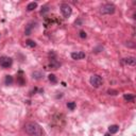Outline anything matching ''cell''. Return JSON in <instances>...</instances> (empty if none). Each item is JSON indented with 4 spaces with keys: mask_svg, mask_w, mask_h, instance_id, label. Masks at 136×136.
I'll return each mask as SVG.
<instances>
[{
    "mask_svg": "<svg viewBox=\"0 0 136 136\" xmlns=\"http://www.w3.org/2000/svg\"><path fill=\"white\" fill-rule=\"evenodd\" d=\"M24 131L30 136H41L43 133L41 126L34 121H29L24 124Z\"/></svg>",
    "mask_w": 136,
    "mask_h": 136,
    "instance_id": "6da1fadb",
    "label": "cell"
},
{
    "mask_svg": "<svg viewBox=\"0 0 136 136\" xmlns=\"http://www.w3.org/2000/svg\"><path fill=\"white\" fill-rule=\"evenodd\" d=\"M89 82H91V84L94 87L98 88V87H100L102 85L103 80H102L101 77L98 76V74H92V76L91 77V79H89Z\"/></svg>",
    "mask_w": 136,
    "mask_h": 136,
    "instance_id": "7a4b0ae2",
    "label": "cell"
},
{
    "mask_svg": "<svg viewBox=\"0 0 136 136\" xmlns=\"http://www.w3.org/2000/svg\"><path fill=\"white\" fill-rule=\"evenodd\" d=\"M115 5L112 4V3H106L101 8V13L102 14H107V15H111L115 12Z\"/></svg>",
    "mask_w": 136,
    "mask_h": 136,
    "instance_id": "3957f363",
    "label": "cell"
},
{
    "mask_svg": "<svg viewBox=\"0 0 136 136\" xmlns=\"http://www.w3.org/2000/svg\"><path fill=\"white\" fill-rule=\"evenodd\" d=\"M61 12H62L64 17H69L71 15V13H72V9H71V6L69 4L63 3V4L61 5Z\"/></svg>",
    "mask_w": 136,
    "mask_h": 136,
    "instance_id": "277c9868",
    "label": "cell"
},
{
    "mask_svg": "<svg viewBox=\"0 0 136 136\" xmlns=\"http://www.w3.org/2000/svg\"><path fill=\"white\" fill-rule=\"evenodd\" d=\"M12 63H13V60L9 58V56H1L0 58V66L3 67V68H9L12 66Z\"/></svg>",
    "mask_w": 136,
    "mask_h": 136,
    "instance_id": "5b68a950",
    "label": "cell"
},
{
    "mask_svg": "<svg viewBox=\"0 0 136 136\" xmlns=\"http://www.w3.org/2000/svg\"><path fill=\"white\" fill-rule=\"evenodd\" d=\"M122 63L126 64V65H130V66H134L136 64V60L133 56H129V58H126L122 60Z\"/></svg>",
    "mask_w": 136,
    "mask_h": 136,
    "instance_id": "8992f818",
    "label": "cell"
},
{
    "mask_svg": "<svg viewBox=\"0 0 136 136\" xmlns=\"http://www.w3.org/2000/svg\"><path fill=\"white\" fill-rule=\"evenodd\" d=\"M71 58L73 60H82L85 58V53L82 52V51H79V52H72L71 53Z\"/></svg>",
    "mask_w": 136,
    "mask_h": 136,
    "instance_id": "52a82bcc",
    "label": "cell"
},
{
    "mask_svg": "<svg viewBox=\"0 0 136 136\" xmlns=\"http://www.w3.org/2000/svg\"><path fill=\"white\" fill-rule=\"evenodd\" d=\"M118 130H119V127L116 126V124H113V126H110L109 128V132L110 134H115L118 132Z\"/></svg>",
    "mask_w": 136,
    "mask_h": 136,
    "instance_id": "ba28073f",
    "label": "cell"
},
{
    "mask_svg": "<svg viewBox=\"0 0 136 136\" xmlns=\"http://www.w3.org/2000/svg\"><path fill=\"white\" fill-rule=\"evenodd\" d=\"M37 8V3L36 2H30L29 4L27 5V10L28 11H33Z\"/></svg>",
    "mask_w": 136,
    "mask_h": 136,
    "instance_id": "9c48e42d",
    "label": "cell"
},
{
    "mask_svg": "<svg viewBox=\"0 0 136 136\" xmlns=\"http://www.w3.org/2000/svg\"><path fill=\"white\" fill-rule=\"evenodd\" d=\"M123 98H124V100H127L128 102H133L134 99H135V97L133 95H124Z\"/></svg>",
    "mask_w": 136,
    "mask_h": 136,
    "instance_id": "30bf717a",
    "label": "cell"
},
{
    "mask_svg": "<svg viewBox=\"0 0 136 136\" xmlns=\"http://www.w3.org/2000/svg\"><path fill=\"white\" fill-rule=\"evenodd\" d=\"M13 77L12 76H6L5 77V84L6 85H12V83H13Z\"/></svg>",
    "mask_w": 136,
    "mask_h": 136,
    "instance_id": "8fae6325",
    "label": "cell"
},
{
    "mask_svg": "<svg viewBox=\"0 0 136 136\" xmlns=\"http://www.w3.org/2000/svg\"><path fill=\"white\" fill-rule=\"evenodd\" d=\"M43 77V73L39 72V71H35V72L33 73V78L35 79V80H41Z\"/></svg>",
    "mask_w": 136,
    "mask_h": 136,
    "instance_id": "7c38bea8",
    "label": "cell"
},
{
    "mask_svg": "<svg viewBox=\"0 0 136 136\" xmlns=\"http://www.w3.org/2000/svg\"><path fill=\"white\" fill-rule=\"evenodd\" d=\"M26 44H27V46H29V47H31V48H33V47H35V46H36L35 42H34V41H31V39H28V41L26 42Z\"/></svg>",
    "mask_w": 136,
    "mask_h": 136,
    "instance_id": "4fadbf2b",
    "label": "cell"
},
{
    "mask_svg": "<svg viewBox=\"0 0 136 136\" xmlns=\"http://www.w3.org/2000/svg\"><path fill=\"white\" fill-rule=\"evenodd\" d=\"M48 79H49V81L50 82H52V83H56V77L54 76V74H49L48 76Z\"/></svg>",
    "mask_w": 136,
    "mask_h": 136,
    "instance_id": "5bb4252c",
    "label": "cell"
},
{
    "mask_svg": "<svg viewBox=\"0 0 136 136\" xmlns=\"http://www.w3.org/2000/svg\"><path fill=\"white\" fill-rule=\"evenodd\" d=\"M67 107H68L69 110L73 111L74 109H76V103H74V102H68V103H67Z\"/></svg>",
    "mask_w": 136,
    "mask_h": 136,
    "instance_id": "9a60e30c",
    "label": "cell"
},
{
    "mask_svg": "<svg viewBox=\"0 0 136 136\" xmlns=\"http://www.w3.org/2000/svg\"><path fill=\"white\" fill-rule=\"evenodd\" d=\"M32 29H33V27H32L31 24H28L27 28H26V35H30L31 32H32Z\"/></svg>",
    "mask_w": 136,
    "mask_h": 136,
    "instance_id": "2e32d148",
    "label": "cell"
},
{
    "mask_svg": "<svg viewBox=\"0 0 136 136\" xmlns=\"http://www.w3.org/2000/svg\"><path fill=\"white\" fill-rule=\"evenodd\" d=\"M17 82H18L20 85H23V84H24V81H23V77H18V78H17Z\"/></svg>",
    "mask_w": 136,
    "mask_h": 136,
    "instance_id": "e0dca14e",
    "label": "cell"
},
{
    "mask_svg": "<svg viewBox=\"0 0 136 136\" xmlns=\"http://www.w3.org/2000/svg\"><path fill=\"white\" fill-rule=\"evenodd\" d=\"M86 36H87V34L85 33L84 31H81V32H80V37H81V38H86Z\"/></svg>",
    "mask_w": 136,
    "mask_h": 136,
    "instance_id": "ac0fdd59",
    "label": "cell"
},
{
    "mask_svg": "<svg viewBox=\"0 0 136 136\" xmlns=\"http://www.w3.org/2000/svg\"><path fill=\"white\" fill-rule=\"evenodd\" d=\"M107 92H109L110 95H116V94H117V91H111V89H110V91H107Z\"/></svg>",
    "mask_w": 136,
    "mask_h": 136,
    "instance_id": "d6986e66",
    "label": "cell"
},
{
    "mask_svg": "<svg viewBox=\"0 0 136 136\" xmlns=\"http://www.w3.org/2000/svg\"><path fill=\"white\" fill-rule=\"evenodd\" d=\"M104 136H111V134L110 133H106V134H104Z\"/></svg>",
    "mask_w": 136,
    "mask_h": 136,
    "instance_id": "ffe728a7",
    "label": "cell"
}]
</instances>
